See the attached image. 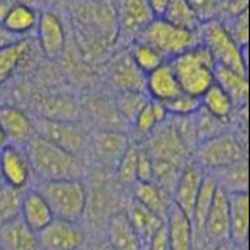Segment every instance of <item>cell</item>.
Listing matches in <instances>:
<instances>
[{
	"label": "cell",
	"mask_w": 250,
	"mask_h": 250,
	"mask_svg": "<svg viewBox=\"0 0 250 250\" xmlns=\"http://www.w3.org/2000/svg\"><path fill=\"white\" fill-rule=\"evenodd\" d=\"M46 201L53 218L76 223L85 209V189L78 180L42 181L38 189Z\"/></svg>",
	"instance_id": "obj_3"
},
{
	"label": "cell",
	"mask_w": 250,
	"mask_h": 250,
	"mask_svg": "<svg viewBox=\"0 0 250 250\" xmlns=\"http://www.w3.org/2000/svg\"><path fill=\"white\" fill-rule=\"evenodd\" d=\"M154 19H163L168 5V0H151L147 1Z\"/></svg>",
	"instance_id": "obj_42"
},
{
	"label": "cell",
	"mask_w": 250,
	"mask_h": 250,
	"mask_svg": "<svg viewBox=\"0 0 250 250\" xmlns=\"http://www.w3.org/2000/svg\"><path fill=\"white\" fill-rule=\"evenodd\" d=\"M200 239L205 244L203 247L205 250H210L218 245L230 243L228 194L218 186H217L214 200L206 218Z\"/></svg>",
	"instance_id": "obj_7"
},
{
	"label": "cell",
	"mask_w": 250,
	"mask_h": 250,
	"mask_svg": "<svg viewBox=\"0 0 250 250\" xmlns=\"http://www.w3.org/2000/svg\"><path fill=\"white\" fill-rule=\"evenodd\" d=\"M201 105L208 114L218 120L227 119L233 108L230 98L216 83H213L201 96Z\"/></svg>",
	"instance_id": "obj_30"
},
{
	"label": "cell",
	"mask_w": 250,
	"mask_h": 250,
	"mask_svg": "<svg viewBox=\"0 0 250 250\" xmlns=\"http://www.w3.org/2000/svg\"><path fill=\"white\" fill-rule=\"evenodd\" d=\"M30 171L31 166L24 150L8 144L0 151V173L5 185L21 189L27 184Z\"/></svg>",
	"instance_id": "obj_10"
},
{
	"label": "cell",
	"mask_w": 250,
	"mask_h": 250,
	"mask_svg": "<svg viewBox=\"0 0 250 250\" xmlns=\"http://www.w3.org/2000/svg\"><path fill=\"white\" fill-rule=\"evenodd\" d=\"M6 145H8V139H6L5 134H4V131L0 128V151H1Z\"/></svg>",
	"instance_id": "obj_45"
},
{
	"label": "cell",
	"mask_w": 250,
	"mask_h": 250,
	"mask_svg": "<svg viewBox=\"0 0 250 250\" xmlns=\"http://www.w3.org/2000/svg\"><path fill=\"white\" fill-rule=\"evenodd\" d=\"M197 35L200 43L207 48L217 66L247 76L248 61L244 57V48L231 40L222 22L213 20L201 24Z\"/></svg>",
	"instance_id": "obj_4"
},
{
	"label": "cell",
	"mask_w": 250,
	"mask_h": 250,
	"mask_svg": "<svg viewBox=\"0 0 250 250\" xmlns=\"http://www.w3.org/2000/svg\"><path fill=\"white\" fill-rule=\"evenodd\" d=\"M80 250H81V249H80Z\"/></svg>",
	"instance_id": "obj_50"
},
{
	"label": "cell",
	"mask_w": 250,
	"mask_h": 250,
	"mask_svg": "<svg viewBox=\"0 0 250 250\" xmlns=\"http://www.w3.org/2000/svg\"><path fill=\"white\" fill-rule=\"evenodd\" d=\"M163 20L177 29L196 34L201 26L189 1L185 0H168L167 9Z\"/></svg>",
	"instance_id": "obj_26"
},
{
	"label": "cell",
	"mask_w": 250,
	"mask_h": 250,
	"mask_svg": "<svg viewBox=\"0 0 250 250\" xmlns=\"http://www.w3.org/2000/svg\"><path fill=\"white\" fill-rule=\"evenodd\" d=\"M38 135L77 156L84 149V136L72 125L56 120L42 119L38 124Z\"/></svg>",
	"instance_id": "obj_9"
},
{
	"label": "cell",
	"mask_w": 250,
	"mask_h": 250,
	"mask_svg": "<svg viewBox=\"0 0 250 250\" xmlns=\"http://www.w3.org/2000/svg\"><path fill=\"white\" fill-rule=\"evenodd\" d=\"M139 39V42L154 48L164 59H176L200 43L196 32L177 29L163 19L152 20Z\"/></svg>",
	"instance_id": "obj_5"
},
{
	"label": "cell",
	"mask_w": 250,
	"mask_h": 250,
	"mask_svg": "<svg viewBox=\"0 0 250 250\" xmlns=\"http://www.w3.org/2000/svg\"><path fill=\"white\" fill-rule=\"evenodd\" d=\"M131 59H133L136 67L144 75H149V73L154 72L155 69L159 68L161 64H164V57L159 52H156L150 46L140 42L134 48Z\"/></svg>",
	"instance_id": "obj_35"
},
{
	"label": "cell",
	"mask_w": 250,
	"mask_h": 250,
	"mask_svg": "<svg viewBox=\"0 0 250 250\" xmlns=\"http://www.w3.org/2000/svg\"><path fill=\"white\" fill-rule=\"evenodd\" d=\"M13 4L14 1H0V26L3 25L4 20H5V18L8 16Z\"/></svg>",
	"instance_id": "obj_44"
},
{
	"label": "cell",
	"mask_w": 250,
	"mask_h": 250,
	"mask_svg": "<svg viewBox=\"0 0 250 250\" xmlns=\"http://www.w3.org/2000/svg\"><path fill=\"white\" fill-rule=\"evenodd\" d=\"M94 146L99 157L106 163H115L124 156L129 149L128 138L115 131H102L94 139Z\"/></svg>",
	"instance_id": "obj_25"
},
{
	"label": "cell",
	"mask_w": 250,
	"mask_h": 250,
	"mask_svg": "<svg viewBox=\"0 0 250 250\" xmlns=\"http://www.w3.org/2000/svg\"><path fill=\"white\" fill-rule=\"evenodd\" d=\"M205 180L202 170L198 166H187L178 178L175 193V206L184 213L185 216L192 221L194 206L197 201L201 186Z\"/></svg>",
	"instance_id": "obj_12"
},
{
	"label": "cell",
	"mask_w": 250,
	"mask_h": 250,
	"mask_svg": "<svg viewBox=\"0 0 250 250\" xmlns=\"http://www.w3.org/2000/svg\"><path fill=\"white\" fill-rule=\"evenodd\" d=\"M216 171L219 175L217 186L226 193H248V163L244 159Z\"/></svg>",
	"instance_id": "obj_24"
},
{
	"label": "cell",
	"mask_w": 250,
	"mask_h": 250,
	"mask_svg": "<svg viewBox=\"0 0 250 250\" xmlns=\"http://www.w3.org/2000/svg\"><path fill=\"white\" fill-rule=\"evenodd\" d=\"M139 151L135 146H129L124 156L118 163V177L123 184H133L136 181V166H138Z\"/></svg>",
	"instance_id": "obj_38"
},
{
	"label": "cell",
	"mask_w": 250,
	"mask_h": 250,
	"mask_svg": "<svg viewBox=\"0 0 250 250\" xmlns=\"http://www.w3.org/2000/svg\"><path fill=\"white\" fill-rule=\"evenodd\" d=\"M143 75L144 73L136 67L131 57H123L113 69V81L124 91L138 93L139 89L144 85V80L141 77Z\"/></svg>",
	"instance_id": "obj_29"
},
{
	"label": "cell",
	"mask_w": 250,
	"mask_h": 250,
	"mask_svg": "<svg viewBox=\"0 0 250 250\" xmlns=\"http://www.w3.org/2000/svg\"><path fill=\"white\" fill-rule=\"evenodd\" d=\"M21 189L4 184L0 187V226L18 218L21 212Z\"/></svg>",
	"instance_id": "obj_33"
},
{
	"label": "cell",
	"mask_w": 250,
	"mask_h": 250,
	"mask_svg": "<svg viewBox=\"0 0 250 250\" xmlns=\"http://www.w3.org/2000/svg\"><path fill=\"white\" fill-rule=\"evenodd\" d=\"M147 250H168V238L166 222L151 238Z\"/></svg>",
	"instance_id": "obj_41"
},
{
	"label": "cell",
	"mask_w": 250,
	"mask_h": 250,
	"mask_svg": "<svg viewBox=\"0 0 250 250\" xmlns=\"http://www.w3.org/2000/svg\"><path fill=\"white\" fill-rule=\"evenodd\" d=\"M136 202L144 206L146 209L166 221L170 206L166 201V193L154 184H136Z\"/></svg>",
	"instance_id": "obj_28"
},
{
	"label": "cell",
	"mask_w": 250,
	"mask_h": 250,
	"mask_svg": "<svg viewBox=\"0 0 250 250\" xmlns=\"http://www.w3.org/2000/svg\"><path fill=\"white\" fill-rule=\"evenodd\" d=\"M20 217L35 233L40 231L55 219L50 207L38 191H30L22 196Z\"/></svg>",
	"instance_id": "obj_19"
},
{
	"label": "cell",
	"mask_w": 250,
	"mask_h": 250,
	"mask_svg": "<svg viewBox=\"0 0 250 250\" xmlns=\"http://www.w3.org/2000/svg\"><path fill=\"white\" fill-rule=\"evenodd\" d=\"M36 22H38V18H36V14L31 8L22 3L14 1L13 6H11L10 11H9L8 16L5 18L1 26L8 32L18 36V35H21L32 29L36 25Z\"/></svg>",
	"instance_id": "obj_31"
},
{
	"label": "cell",
	"mask_w": 250,
	"mask_h": 250,
	"mask_svg": "<svg viewBox=\"0 0 250 250\" xmlns=\"http://www.w3.org/2000/svg\"><path fill=\"white\" fill-rule=\"evenodd\" d=\"M214 83L227 93L230 98L233 106L244 104L249 96V84L247 76L235 73L226 67H214Z\"/></svg>",
	"instance_id": "obj_23"
},
{
	"label": "cell",
	"mask_w": 250,
	"mask_h": 250,
	"mask_svg": "<svg viewBox=\"0 0 250 250\" xmlns=\"http://www.w3.org/2000/svg\"><path fill=\"white\" fill-rule=\"evenodd\" d=\"M194 14L197 16L200 24L217 20L218 15V1H210V0H196L189 1Z\"/></svg>",
	"instance_id": "obj_39"
},
{
	"label": "cell",
	"mask_w": 250,
	"mask_h": 250,
	"mask_svg": "<svg viewBox=\"0 0 250 250\" xmlns=\"http://www.w3.org/2000/svg\"><path fill=\"white\" fill-rule=\"evenodd\" d=\"M217 191V184L212 177H205L201 186V191L198 193L196 206H194L193 217H192V228H193V239L196 237L200 238L202 234V229L205 226L206 218L212 207L214 194Z\"/></svg>",
	"instance_id": "obj_27"
},
{
	"label": "cell",
	"mask_w": 250,
	"mask_h": 250,
	"mask_svg": "<svg viewBox=\"0 0 250 250\" xmlns=\"http://www.w3.org/2000/svg\"><path fill=\"white\" fill-rule=\"evenodd\" d=\"M228 205L230 243L234 247H243L249 237V196L248 193H229Z\"/></svg>",
	"instance_id": "obj_13"
},
{
	"label": "cell",
	"mask_w": 250,
	"mask_h": 250,
	"mask_svg": "<svg viewBox=\"0 0 250 250\" xmlns=\"http://www.w3.org/2000/svg\"><path fill=\"white\" fill-rule=\"evenodd\" d=\"M196 157L200 165L218 170L242 160L243 152L234 136L218 134L201 143L196 150Z\"/></svg>",
	"instance_id": "obj_6"
},
{
	"label": "cell",
	"mask_w": 250,
	"mask_h": 250,
	"mask_svg": "<svg viewBox=\"0 0 250 250\" xmlns=\"http://www.w3.org/2000/svg\"><path fill=\"white\" fill-rule=\"evenodd\" d=\"M0 250H3V249H1V248H0Z\"/></svg>",
	"instance_id": "obj_49"
},
{
	"label": "cell",
	"mask_w": 250,
	"mask_h": 250,
	"mask_svg": "<svg viewBox=\"0 0 250 250\" xmlns=\"http://www.w3.org/2000/svg\"><path fill=\"white\" fill-rule=\"evenodd\" d=\"M118 20H119V29L123 36L139 38L155 19L150 11L147 1L126 0V1L119 3Z\"/></svg>",
	"instance_id": "obj_11"
},
{
	"label": "cell",
	"mask_w": 250,
	"mask_h": 250,
	"mask_svg": "<svg viewBox=\"0 0 250 250\" xmlns=\"http://www.w3.org/2000/svg\"><path fill=\"white\" fill-rule=\"evenodd\" d=\"M18 36L10 34V32L6 31L3 26H0V48H5L9 46L14 45V43L19 42L18 40Z\"/></svg>",
	"instance_id": "obj_43"
},
{
	"label": "cell",
	"mask_w": 250,
	"mask_h": 250,
	"mask_svg": "<svg viewBox=\"0 0 250 250\" xmlns=\"http://www.w3.org/2000/svg\"><path fill=\"white\" fill-rule=\"evenodd\" d=\"M168 250H193L192 223L175 205L170 206L166 217Z\"/></svg>",
	"instance_id": "obj_15"
},
{
	"label": "cell",
	"mask_w": 250,
	"mask_h": 250,
	"mask_svg": "<svg viewBox=\"0 0 250 250\" xmlns=\"http://www.w3.org/2000/svg\"><path fill=\"white\" fill-rule=\"evenodd\" d=\"M39 39L46 56L56 57L64 45V32L61 21L55 14L45 13L39 20Z\"/></svg>",
	"instance_id": "obj_20"
},
{
	"label": "cell",
	"mask_w": 250,
	"mask_h": 250,
	"mask_svg": "<svg viewBox=\"0 0 250 250\" xmlns=\"http://www.w3.org/2000/svg\"><path fill=\"white\" fill-rule=\"evenodd\" d=\"M36 235L40 250H80L84 243V233L76 223L56 218Z\"/></svg>",
	"instance_id": "obj_8"
},
{
	"label": "cell",
	"mask_w": 250,
	"mask_h": 250,
	"mask_svg": "<svg viewBox=\"0 0 250 250\" xmlns=\"http://www.w3.org/2000/svg\"><path fill=\"white\" fill-rule=\"evenodd\" d=\"M163 104L166 112H170L178 117H189L194 113L200 112V109L202 108L200 97L191 96V94L184 93V92Z\"/></svg>",
	"instance_id": "obj_36"
},
{
	"label": "cell",
	"mask_w": 250,
	"mask_h": 250,
	"mask_svg": "<svg viewBox=\"0 0 250 250\" xmlns=\"http://www.w3.org/2000/svg\"><path fill=\"white\" fill-rule=\"evenodd\" d=\"M210 250H234V245L231 244V243H226V244L218 245V247L213 248Z\"/></svg>",
	"instance_id": "obj_46"
},
{
	"label": "cell",
	"mask_w": 250,
	"mask_h": 250,
	"mask_svg": "<svg viewBox=\"0 0 250 250\" xmlns=\"http://www.w3.org/2000/svg\"><path fill=\"white\" fill-rule=\"evenodd\" d=\"M185 145L177 135L176 130L172 128H167L166 130L160 131L151 143V154H149L152 159L166 160L175 165L180 166V161L182 160L185 152Z\"/></svg>",
	"instance_id": "obj_22"
},
{
	"label": "cell",
	"mask_w": 250,
	"mask_h": 250,
	"mask_svg": "<svg viewBox=\"0 0 250 250\" xmlns=\"http://www.w3.org/2000/svg\"><path fill=\"white\" fill-rule=\"evenodd\" d=\"M0 248L3 250H40L38 235L20 216L0 226Z\"/></svg>",
	"instance_id": "obj_14"
},
{
	"label": "cell",
	"mask_w": 250,
	"mask_h": 250,
	"mask_svg": "<svg viewBox=\"0 0 250 250\" xmlns=\"http://www.w3.org/2000/svg\"><path fill=\"white\" fill-rule=\"evenodd\" d=\"M126 217H128L133 228L135 229L136 234L140 239L143 250L149 249L151 238L166 222L152 212H150L149 209H146L144 206H141L136 201L130 205Z\"/></svg>",
	"instance_id": "obj_17"
},
{
	"label": "cell",
	"mask_w": 250,
	"mask_h": 250,
	"mask_svg": "<svg viewBox=\"0 0 250 250\" xmlns=\"http://www.w3.org/2000/svg\"><path fill=\"white\" fill-rule=\"evenodd\" d=\"M166 113L167 112L163 103L156 101L146 102V104L141 108L135 117V126L139 133H151L155 126L165 119Z\"/></svg>",
	"instance_id": "obj_34"
},
{
	"label": "cell",
	"mask_w": 250,
	"mask_h": 250,
	"mask_svg": "<svg viewBox=\"0 0 250 250\" xmlns=\"http://www.w3.org/2000/svg\"><path fill=\"white\" fill-rule=\"evenodd\" d=\"M108 238V244L113 250H143L140 239L125 213H118L113 217Z\"/></svg>",
	"instance_id": "obj_21"
},
{
	"label": "cell",
	"mask_w": 250,
	"mask_h": 250,
	"mask_svg": "<svg viewBox=\"0 0 250 250\" xmlns=\"http://www.w3.org/2000/svg\"><path fill=\"white\" fill-rule=\"evenodd\" d=\"M25 152L31 168L43 181L78 180L82 175L77 156L39 135L29 139Z\"/></svg>",
	"instance_id": "obj_1"
},
{
	"label": "cell",
	"mask_w": 250,
	"mask_h": 250,
	"mask_svg": "<svg viewBox=\"0 0 250 250\" xmlns=\"http://www.w3.org/2000/svg\"><path fill=\"white\" fill-rule=\"evenodd\" d=\"M145 82L154 101L160 103H165L182 92L170 63L161 64L154 72L149 73Z\"/></svg>",
	"instance_id": "obj_16"
},
{
	"label": "cell",
	"mask_w": 250,
	"mask_h": 250,
	"mask_svg": "<svg viewBox=\"0 0 250 250\" xmlns=\"http://www.w3.org/2000/svg\"><path fill=\"white\" fill-rule=\"evenodd\" d=\"M0 128L10 145L27 143L32 136V124L29 118L21 110L11 106L0 108Z\"/></svg>",
	"instance_id": "obj_18"
},
{
	"label": "cell",
	"mask_w": 250,
	"mask_h": 250,
	"mask_svg": "<svg viewBox=\"0 0 250 250\" xmlns=\"http://www.w3.org/2000/svg\"><path fill=\"white\" fill-rule=\"evenodd\" d=\"M248 13L249 11L245 10L244 13L227 20L226 22H222L231 40L240 48L248 47V42H249V15Z\"/></svg>",
	"instance_id": "obj_37"
},
{
	"label": "cell",
	"mask_w": 250,
	"mask_h": 250,
	"mask_svg": "<svg viewBox=\"0 0 250 250\" xmlns=\"http://www.w3.org/2000/svg\"><path fill=\"white\" fill-rule=\"evenodd\" d=\"M29 48L26 41H19L9 47L0 48V85L13 75L18 64L29 52Z\"/></svg>",
	"instance_id": "obj_32"
},
{
	"label": "cell",
	"mask_w": 250,
	"mask_h": 250,
	"mask_svg": "<svg viewBox=\"0 0 250 250\" xmlns=\"http://www.w3.org/2000/svg\"><path fill=\"white\" fill-rule=\"evenodd\" d=\"M89 250H113L108 243H104V244H97L94 247H92Z\"/></svg>",
	"instance_id": "obj_47"
},
{
	"label": "cell",
	"mask_w": 250,
	"mask_h": 250,
	"mask_svg": "<svg viewBox=\"0 0 250 250\" xmlns=\"http://www.w3.org/2000/svg\"><path fill=\"white\" fill-rule=\"evenodd\" d=\"M184 93L200 97L214 83V60L203 45L198 43L171 62Z\"/></svg>",
	"instance_id": "obj_2"
},
{
	"label": "cell",
	"mask_w": 250,
	"mask_h": 250,
	"mask_svg": "<svg viewBox=\"0 0 250 250\" xmlns=\"http://www.w3.org/2000/svg\"><path fill=\"white\" fill-rule=\"evenodd\" d=\"M4 185V181H3V177H1V173H0V187L3 186Z\"/></svg>",
	"instance_id": "obj_48"
},
{
	"label": "cell",
	"mask_w": 250,
	"mask_h": 250,
	"mask_svg": "<svg viewBox=\"0 0 250 250\" xmlns=\"http://www.w3.org/2000/svg\"><path fill=\"white\" fill-rule=\"evenodd\" d=\"M136 181L139 184H151L152 182V159L149 152L143 151V150L139 151Z\"/></svg>",
	"instance_id": "obj_40"
}]
</instances>
